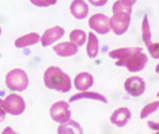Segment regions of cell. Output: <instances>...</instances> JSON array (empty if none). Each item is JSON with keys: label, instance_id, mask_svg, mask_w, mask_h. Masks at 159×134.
<instances>
[{"label": "cell", "instance_id": "cell-1", "mask_svg": "<svg viewBox=\"0 0 159 134\" xmlns=\"http://www.w3.org/2000/svg\"><path fill=\"white\" fill-rule=\"evenodd\" d=\"M44 83L46 88L55 89L60 93H67L71 89L70 76L59 67L50 66L44 73Z\"/></svg>", "mask_w": 159, "mask_h": 134}, {"label": "cell", "instance_id": "cell-2", "mask_svg": "<svg viewBox=\"0 0 159 134\" xmlns=\"http://www.w3.org/2000/svg\"><path fill=\"white\" fill-rule=\"evenodd\" d=\"M5 83L9 89L14 92H24L29 85V78L23 69L16 68L6 74Z\"/></svg>", "mask_w": 159, "mask_h": 134}, {"label": "cell", "instance_id": "cell-3", "mask_svg": "<svg viewBox=\"0 0 159 134\" xmlns=\"http://www.w3.org/2000/svg\"><path fill=\"white\" fill-rule=\"evenodd\" d=\"M50 116L53 121L60 123V124L70 121L71 116L70 104L64 101H59L53 104L50 108Z\"/></svg>", "mask_w": 159, "mask_h": 134}, {"label": "cell", "instance_id": "cell-4", "mask_svg": "<svg viewBox=\"0 0 159 134\" xmlns=\"http://www.w3.org/2000/svg\"><path fill=\"white\" fill-rule=\"evenodd\" d=\"M129 23H131V14L129 13H113V16L110 19V28L115 35H124L128 31Z\"/></svg>", "mask_w": 159, "mask_h": 134}, {"label": "cell", "instance_id": "cell-5", "mask_svg": "<svg viewBox=\"0 0 159 134\" xmlns=\"http://www.w3.org/2000/svg\"><path fill=\"white\" fill-rule=\"evenodd\" d=\"M26 109L25 100L19 95L11 93L4 100V110L10 115H20Z\"/></svg>", "mask_w": 159, "mask_h": 134}, {"label": "cell", "instance_id": "cell-6", "mask_svg": "<svg viewBox=\"0 0 159 134\" xmlns=\"http://www.w3.org/2000/svg\"><path fill=\"white\" fill-rule=\"evenodd\" d=\"M89 26L92 30L101 35L108 34L110 32V19L104 14H94L89 19Z\"/></svg>", "mask_w": 159, "mask_h": 134}, {"label": "cell", "instance_id": "cell-7", "mask_svg": "<svg viewBox=\"0 0 159 134\" xmlns=\"http://www.w3.org/2000/svg\"><path fill=\"white\" fill-rule=\"evenodd\" d=\"M125 92L129 93L133 97H139L143 95L146 89V83L143 80V78L139 76L129 77L125 82Z\"/></svg>", "mask_w": 159, "mask_h": 134}, {"label": "cell", "instance_id": "cell-8", "mask_svg": "<svg viewBox=\"0 0 159 134\" xmlns=\"http://www.w3.org/2000/svg\"><path fill=\"white\" fill-rule=\"evenodd\" d=\"M138 52H142V48H120L109 52V56L117 60L115 63L117 66H125L129 58Z\"/></svg>", "mask_w": 159, "mask_h": 134}, {"label": "cell", "instance_id": "cell-9", "mask_svg": "<svg viewBox=\"0 0 159 134\" xmlns=\"http://www.w3.org/2000/svg\"><path fill=\"white\" fill-rule=\"evenodd\" d=\"M64 32H64V30L59 26H56V27L48 28V30L44 32V34H43V36L41 37L42 46L43 47H47V46L52 45L53 43L58 41L61 37H63Z\"/></svg>", "mask_w": 159, "mask_h": 134}, {"label": "cell", "instance_id": "cell-10", "mask_svg": "<svg viewBox=\"0 0 159 134\" xmlns=\"http://www.w3.org/2000/svg\"><path fill=\"white\" fill-rule=\"evenodd\" d=\"M147 61H148V57L146 54H144L142 52H138L128 60V62L125 64V67L131 72L141 71L146 66Z\"/></svg>", "mask_w": 159, "mask_h": 134}, {"label": "cell", "instance_id": "cell-11", "mask_svg": "<svg viewBox=\"0 0 159 134\" xmlns=\"http://www.w3.org/2000/svg\"><path fill=\"white\" fill-rule=\"evenodd\" d=\"M132 113L128 108H118L116 109L110 117V122L116 125L117 127H124L129 122Z\"/></svg>", "mask_w": 159, "mask_h": 134}, {"label": "cell", "instance_id": "cell-12", "mask_svg": "<svg viewBox=\"0 0 159 134\" xmlns=\"http://www.w3.org/2000/svg\"><path fill=\"white\" fill-rule=\"evenodd\" d=\"M94 78L89 72H81L75 78V86L80 92H86L93 85Z\"/></svg>", "mask_w": 159, "mask_h": 134}, {"label": "cell", "instance_id": "cell-13", "mask_svg": "<svg viewBox=\"0 0 159 134\" xmlns=\"http://www.w3.org/2000/svg\"><path fill=\"white\" fill-rule=\"evenodd\" d=\"M70 12L78 19H84L89 13L88 4L85 1L75 0L70 4Z\"/></svg>", "mask_w": 159, "mask_h": 134}, {"label": "cell", "instance_id": "cell-14", "mask_svg": "<svg viewBox=\"0 0 159 134\" xmlns=\"http://www.w3.org/2000/svg\"><path fill=\"white\" fill-rule=\"evenodd\" d=\"M53 50L58 56L68 57L74 56L78 53V47L70 42H63L53 47Z\"/></svg>", "mask_w": 159, "mask_h": 134}, {"label": "cell", "instance_id": "cell-15", "mask_svg": "<svg viewBox=\"0 0 159 134\" xmlns=\"http://www.w3.org/2000/svg\"><path fill=\"white\" fill-rule=\"evenodd\" d=\"M39 40H40V36L37 32H30V34H27L23 36V37L16 39V42H14V46L16 48H26V47L37 44Z\"/></svg>", "mask_w": 159, "mask_h": 134}, {"label": "cell", "instance_id": "cell-16", "mask_svg": "<svg viewBox=\"0 0 159 134\" xmlns=\"http://www.w3.org/2000/svg\"><path fill=\"white\" fill-rule=\"evenodd\" d=\"M57 134H84L81 125L78 122L70 120L61 124L57 129Z\"/></svg>", "mask_w": 159, "mask_h": 134}, {"label": "cell", "instance_id": "cell-17", "mask_svg": "<svg viewBox=\"0 0 159 134\" xmlns=\"http://www.w3.org/2000/svg\"><path fill=\"white\" fill-rule=\"evenodd\" d=\"M82 99H90V100H94V101H98V102L107 104L108 101L104 96H102L101 93H93V92H81L79 93H75V96L70 97V102H75V101L78 100H82Z\"/></svg>", "mask_w": 159, "mask_h": 134}, {"label": "cell", "instance_id": "cell-18", "mask_svg": "<svg viewBox=\"0 0 159 134\" xmlns=\"http://www.w3.org/2000/svg\"><path fill=\"white\" fill-rule=\"evenodd\" d=\"M99 52V41L94 32H90L88 37V45H87V54L90 58H95Z\"/></svg>", "mask_w": 159, "mask_h": 134}, {"label": "cell", "instance_id": "cell-19", "mask_svg": "<svg viewBox=\"0 0 159 134\" xmlns=\"http://www.w3.org/2000/svg\"><path fill=\"white\" fill-rule=\"evenodd\" d=\"M136 1H129V0H119V1L114 2L112 6L113 13L121 12V13H132L133 5L135 4Z\"/></svg>", "mask_w": 159, "mask_h": 134}, {"label": "cell", "instance_id": "cell-20", "mask_svg": "<svg viewBox=\"0 0 159 134\" xmlns=\"http://www.w3.org/2000/svg\"><path fill=\"white\" fill-rule=\"evenodd\" d=\"M70 43H73L74 45L77 47H81L85 44L86 40H87V35L84 31L82 30H74L70 34Z\"/></svg>", "mask_w": 159, "mask_h": 134}, {"label": "cell", "instance_id": "cell-21", "mask_svg": "<svg viewBox=\"0 0 159 134\" xmlns=\"http://www.w3.org/2000/svg\"><path fill=\"white\" fill-rule=\"evenodd\" d=\"M142 37H143V41L145 43V45L147 47H149L151 45L152 34H151V30H150L149 21H148L147 15H145V17H144V19L142 21Z\"/></svg>", "mask_w": 159, "mask_h": 134}, {"label": "cell", "instance_id": "cell-22", "mask_svg": "<svg viewBox=\"0 0 159 134\" xmlns=\"http://www.w3.org/2000/svg\"><path fill=\"white\" fill-rule=\"evenodd\" d=\"M159 109V101H156V102L150 103L148 104L147 106H145L143 108V110L141 111V119H145L148 116L151 115L152 113H154L155 111H157Z\"/></svg>", "mask_w": 159, "mask_h": 134}, {"label": "cell", "instance_id": "cell-23", "mask_svg": "<svg viewBox=\"0 0 159 134\" xmlns=\"http://www.w3.org/2000/svg\"><path fill=\"white\" fill-rule=\"evenodd\" d=\"M150 55L155 59H159V43H155V44H151L148 47Z\"/></svg>", "mask_w": 159, "mask_h": 134}, {"label": "cell", "instance_id": "cell-24", "mask_svg": "<svg viewBox=\"0 0 159 134\" xmlns=\"http://www.w3.org/2000/svg\"><path fill=\"white\" fill-rule=\"evenodd\" d=\"M33 4L37 5V6H50V5H53V4H56V0H51V1H41V0H32L31 1Z\"/></svg>", "mask_w": 159, "mask_h": 134}, {"label": "cell", "instance_id": "cell-25", "mask_svg": "<svg viewBox=\"0 0 159 134\" xmlns=\"http://www.w3.org/2000/svg\"><path fill=\"white\" fill-rule=\"evenodd\" d=\"M148 125L151 129H154V130H157V132L155 134H159V123L156 122H152V121H149L148 122Z\"/></svg>", "mask_w": 159, "mask_h": 134}, {"label": "cell", "instance_id": "cell-26", "mask_svg": "<svg viewBox=\"0 0 159 134\" xmlns=\"http://www.w3.org/2000/svg\"><path fill=\"white\" fill-rule=\"evenodd\" d=\"M107 1L106 0H102V1H93V0H90V3H92L93 5H96V6H102L105 4Z\"/></svg>", "mask_w": 159, "mask_h": 134}, {"label": "cell", "instance_id": "cell-27", "mask_svg": "<svg viewBox=\"0 0 159 134\" xmlns=\"http://www.w3.org/2000/svg\"><path fill=\"white\" fill-rule=\"evenodd\" d=\"M1 134H17V133L14 132L13 130H12L11 128H10V127H6V128L2 131Z\"/></svg>", "mask_w": 159, "mask_h": 134}, {"label": "cell", "instance_id": "cell-28", "mask_svg": "<svg viewBox=\"0 0 159 134\" xmlns=\"http://www.w3.org/2000/svg\"><path fill=\"white\" fill-rule=\"evenodd\" d=\"M0 112H4V113H6L4 110V101H2L1 99H0Z\"/></svg>", "mask_w": 159, "mask_h": 134}, {"label": "cell", "instance_id": "cell-29", "mask_svg": "<svg viewBox=\"0 0 159 134\" xmlns=\"http://www.w3.org/2000/svg\"><path fill=\"white\" fill-rule=\"evenodd\" d=\"M4 117H5V113H4V112H0V123L4 120Z\"/></svg>", "mask_w": 159, "mask_h": 134}, {"label": "cell", "instance_id": "cell-30", "mask_svg": "<svg viewBox=\"0 0 159 134\" xmlns=\"http://www.w3.org/2000/svg\"><path fill=\"white\" fill-rule=\"evenodd\" d=\"M156 72H157V73H159V63H158V65L156 66Z\"/></svg>", "mask_w": 159, "mask_h": 134}, {"label": "cell", "instance_id": "cell-31", "mask_svg": "<svg viewBox=\"0 0 159 134\" xmlns=\"http://www.w3.org/2000/svg\"><path fill=\"white\" fill-rule=\"evenodd\" d=\"M0 35H1V28H0Z\"/></svg>", "mask_w": 159, "mask_h": 134}, {"label": "cell", "instance_id": "cell-32", "mask_svg": "<svg viewBox=\"0 0 159 134\" xmlns=\"http://www.w3.org/2000/svg\"><path fill=\"white\" fill-rule=\"evenodd\" d=\"M157 97H159V92H158V93H157Z\"/></svg>", "mask_w": 159, "mask_h": 134}]
</instances>
